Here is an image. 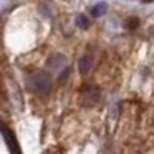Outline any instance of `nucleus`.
Returning a JSON list of instances; mask_svg holds the SVG:
<instances>
[{
  "label": "nucleus",
  "mask_w": 154,
  "mask_h": 154,
  "mask_svg": "<svg viewBox=\"0 0 154 154\" xmlns=\"http://www.w3.org/2000/svg\"><path fill=\"white\" fill-rule=\"evenodd\" d=\"M28 83H29V88L32 89L34 93H37V94H45V93H48V89L51 88V80H49L48 74H45L42 71L34 72L29 77Z\"/></svg>",
  "instance_id": "1"
},
{
  "label": "nucleus",
  "mask_w": 154,
  "mask_h": 154,
  "mask_svg": "<svg viewBox=\"0 0 154 154\" xmlns=\"http://www.w3.org/2000/svg\"><path fill=\"white\" fill-rule=\"evenodd\" d=\"M99 100V89L97 88H86L83 91V103L85 105H94Z\"/></svg>",
  "instance_id": "2"
},
{
  "label": "nucleus",
  "mask_w": 154,
  "mask_h": 154,
  "mask_svg": "<svg viewBox=\"0 0 154 154\" xmlns=\"http://www.w3.org/2000/svg\"><path fill=\"white\" fill-rule=\"evenodd\" d=\"M93 66V56H89V54H85L80 57L79 60V71L80 74H86L89 69H91Z\"/></svg>",
  "instance_id": "3"
},
{
  "label": "nucleus",
  "mask_w": 154,
  "mask_h": 154,
  "mask_svg": "<svg viewBox=\"0 0 154 154\" xmlns=\"http://www.w3.org/2000/svg\"><path fill=\"white\" fill-rule=\"evenodd\" d=\"M2 133H3V137H5V140H6V143H8L11 152H12V154H19V146H17V143H16L14 137H12V136L5 130V128H2Z\"/></svg>",
  "instance_id": "4"
},
{
  "label": "nucleus",
  "mask_w": 154,
  "mask_h": 154,
  "mask_svg": "<svg viewBox=\"0 0 154 154\" xmlns=\"http://www.w3.org/2000/svg\"><path fill=\"white\" fill-rule=\"evenodd\" d=\"M106 9H108V5H106L105 2H100V3H97L96 6H93L91 14H93L94 17H100V16H103L105 12H106Z\"/></svg>",
  "instance_id": "5"
},
{
  "label": "nucleus",
  "mask_w": 154,
  "mask_h": 154,
  "mask_svg": "<svg viewBox=\"0 0 154 154\" xmlns=\"http://www.w3.org/2000/svg\"><path fill=\"white\" fill-rule=\"evenodd\" d=\"M63 60H65V57L63 56H60V54H56V56H51L49 57V60H48V63L53 68H57V66H60L62 63H63Z\"/></svg>",
  "instance_id": "6"
},
{
  "label": "nucleus",
  "mask_w": 154,
  "mask_h": 154,
  "mask_svg": "<svg viewBox=\"0 0 154 154\" xmlns=\"http://www.w3.org/2000/svg\"><path fill=\"white\" fill-rule=\"evenodd\" d=\"M77 25H79L80 28H86L88 26V19L85 17V16H77Z\"/></svg>",
  "instance_id": "7"
}]
</instances>
